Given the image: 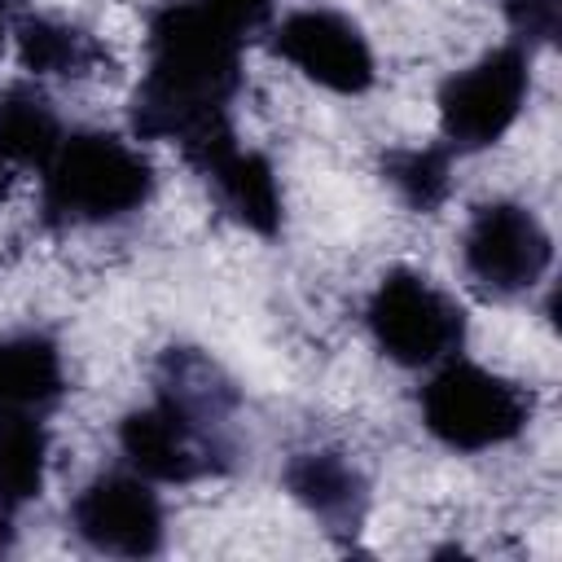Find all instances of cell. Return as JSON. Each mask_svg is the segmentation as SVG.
<instances>
[{
  "instance_id": "cell-1",
  "label": "cell",
  "mask_w": 562,
  "mask_h": 562,
  "mask_svg": "<svg viewBox=\"0 0 562 562\" xmlns=\"http://www.w3.org/2000/svg\"><path fill=\"white\" fill-rule=\"evenodd\" d=\"M272 22V0H162L145 18V75L132 92V132L171 140L180 158L237 136L246 44Z\"/></svg>"
},
{
  "instance_id": "cell-2",
  "label": "cell",
  "mask_w": 562,
  "mask_h": 562,
  "mask_svg": "<svg viewBox=\"0 0 562 562\" xmlns=\"http://www.w3.org/2000/svg\"><path fill=\"white\" fill-rule=\"evenodd\" d=\"M237 382L198 347H167L154 364V404L123 413L119 452L149 483H198L228 474L241 457L233 439Z\"/></svg>"
},
{
  "instance_id": "cell-3",
  "label": "cell",
  "mask_w": 562,
  "mask_h": 562,
  "mask_svg": "<svg viewBox=\"0 0 562 562\" xmlns=\"http://www.w3.org/2000/svg\"><path fill=\"white\" fill-rule=\"evenodd\" d=\"M149 198V158L114 132H66L40 171V224L53 233L132 220Z\"/></svg>"
},
{
  "instance_id": "cell-4",
  "label": "cell",
  "mask_w": 562,
  "mask_h": 562,
  "mask_svg": "<svg viewBox=\"0 0 562 562\" xmlns=\"http://www.w3.org/2000/svg\"><path fill=\"white\" fill-rule=\"evenodd\" d=\"M417 408L430 439H439L448 452L470 457L514 443L536 413V395L514 378L452 356L435 364V373L417 391Z\"/></svg>"
},
{
  "instance_id": "cell-5",
  "label": "cell",
  "mask_w": 562,
  "mask_h": 562,
  "mask_svg": "<svg viewBox=\"0 0 562 562\" xmlns=\"http://www.w3.org/2000/svg\"><path fill=\"white\" fill-rule=\"evenodd\" d=\"M373 347L400 369H435L465 347V307L413 268H386L364 303Z\"/></svg>"
},
{
  "instance_id": "cell-6",
  "label": "cell",
  "mask_w": 562,
  "mask_h": 562,
  "mask_svg": "<svg viewBox=\"0 0 562 562\" xmlns=\"http://www.w3.org/2000/svg\"><path fill=\"white\" fill-rule=\"evenodd\" d=\"M531 97V53L522 44H501L470 61L465 70H452L439 83V132L452 154H479L492 149L522 114Z\"/></svg>"
},
{
  "instance_id": "cell-7",
  "label": "cell",
  "mask_w": 562,
  "mask_h": 562,
  "mask_svg": "<svg viewBox=\"0 0 562 562\" xmlns=\"http://www.w3.org/2000/svg\"><path fill=\"white\" fill-rule=\"evenodd\" d=\"M549 263H553V237L531 206L509 198H492L474 206L461 233V268L483 299L509 303L536 290Z\"/></svg>"
},
{
  "instance_id": "cell-8",
  "label": "cell",
  "mask_w": 562,
  "mask_h": 562,
  "mask_svg": "<svg viewBox=\"0 0 562 562\" xmlns=\"http://www.w3.org/2000/svg\"><path fill=\"white\" fill-rule=\"evenodd\" d=\"M66 522L79 544L105 558H154L167 544V509L136 470H105L88 479L75 492Z\"/></svg>"
},
{
  "instance_id": "cell-9",
  "label": "cell",
  "mask_w": 562,
  "mask_h": 562,
  "mask_svg": "<svg viewBox=\"0 0 562 562\" xmlns=\"http://www.w3.org/2000/svg\"><path fill=\"white\" fill-rule=\"evenodd\" d=\"M268 48L285 57L303 79L338 97H360L378 79L364 31L338 9H299L281 18L268 35Z\"/></svg>"
},
{
  "instance_id": "cell-10",
  "label": "cell",
  "mask_w": 562,
  "mask_h": 562,
  "mask_svg": "<svg viewBox=\"0 0 562 562\" xmlns=\"http://www.w3.org/2000/svg\"><path fill=\"white\" fill-rule=\"evenodd\" d=\"M189 171L215 193L220 211L228 220H237L241 228L259 233V237H277L285 206H281V184L272 162L259 149H246L237 136L198 149L193 158H184Z\"/></svg>"
},
{
  "instance_id": "cell-11",
  "label": "cell",
  "mask_w": 562,
  "mask_h": 562,
  "mask_svg": "<svg viewBox=\"0 0 562 562\" xmlns=\"http://www.w3.org/2000/svg\"><path fill=\"white\" fill-rule=\"evenodd\" d=\"M285 492L329 531V536H356L369 518V479L360 465L338 448H303L281 470Z\"/></svg>"
},
{
  "instance_id": "cell-12",
  "label": "cell",
  "mask_w": 562,
  "mask_h": 562,
  "mask_svg": "<svg viewBox=\"0 0 562 562\" xmlns=\"http://www.w3.org/2000/svg\"><path fill=\"white\" fill-rule=\"evenodd\" d=\"M66 400L61 347L44 329L0 338V422H48Z\"/></svg>"
},
{
  "instance_id": "cell-13",
  "label": "cell",
  "mask_w": 562,
  "mask_h": 562,
  "mask_svg": "<svg viewBox=\"0 0 562 562\" xmlns=\"http://www.w3.org/2000/svg\"><path fill=\"white\" fill-rule=\"evenodd\" d=\"M18 35V61L31 75H61V79H88L97 70H114L110 48L75 26V22H57V18H18L13 26Z\"/></svg>"
},
{
  "instance_id": "cell-14",
  "label": "cell",
  "mask_w": 562,
  "mask_h": 562,
  "mask_svg": "<svg viewBox=\"0 0 562 562\" xmlns=\"http://www.w3.org/2000/svg\"><path fill=\"white\" fill-rule=\"evenodd\" d=\"M66 127L57 119V105L35 83H9L0 92V162L44 171V162L57 154Z\"/></svg>"
},
{
  "instance_id": "cell-15",
  "label": "cell",
  "mask_w": 562,
  "mask_h": 562,
  "mask_svg": "<svg viewBox=\"0 0 562 562\" xmlns=\"http://www.w3.org/2000/svg\"><path fill=\"white\" fill-rule=\"evenodd\" d=\"M452 149L439 145H408V149H386L382 154V180L400 193L408 211H439L452 193Z\"/></svg>"
},
{
  "instance_id": "cell-16",
  "label": "cell",
  "mask_w": 562,
  "mask_h": 562,
  "mask_svg": "<svg viewBox=\"0 0 562 562\" xmlns=\"http://www.w3.org/2000/svg\"><path fill=\"white\" fill-rule=\"evenodd\" d=\"M48 422H0V501L9 509L44 492Z\"/></svg>"
},
{
  "instance_id": "cell-17",
  "label": "cell",
  "mask_w": 562,
  "mask_h": 562,
  "mask_svg": "<svg viewBox=\"0 0 562 562\" xmlns=\"http://www.w3.org/2000/svg\"><path fill=\"white\" fill-rule=\"evenodd\" d=\"M501 13L514 31V44L527 53L549 48L562 35V0H501Z\"/></svg>"
},
{
  "instance_id": "cell-18",
  "label": "cell",
  "mask_w": 562,
  "mask_h": 562,
  "mask_svg": "<svg viewBox=\"0 0 562 562\" xmlns=\"http://www.w3.org/2000/svg\"><path fill=\"white\" fill-rule=\"evenodd\" d=\"M13 544H18V527H13V509L0 501V558L4 553H13Z\"/></svg>"
},
{
  "instance_id": "cell-19",
  "label": "cell",
  "mask_w": 562,
  "mask_h": 562,
  "mask_svg": "<svg viewBox=\"0 0 562 562\" xmlns=\"http://www.w3.org/2000/svg\"><path fill=\"white\" fill-rule=\"evenodd\" d=\"M22 0H0V48H4V35H9V22L18 18Z\"/></svg>"
},
{
  "instance_id": "cell-20",
  "label": "cell",
  "mask_w": 562,
  "mask_h": 562,
  "mask_svg": "<svg viewBox=\"0 0 562 562\" xmlns=\"http://www.w3.org/2000/svg\"><path fill=\"white\" fill-rule=\"evenodd\" d=\"M0 198H4V162H0Z\"/></svg>"
}]
</instances>
